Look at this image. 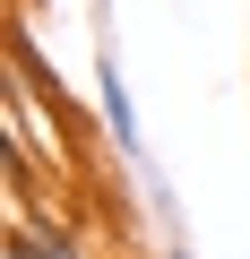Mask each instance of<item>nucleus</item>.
<instances>
[{
	"label": "nucleus",
	"mask_w": 250,
	"mask_h": 259,
	"mask_svg": "<svg viewBox=\"0 0 250 259\" xmlns=\"http://www.w3.org/2000/svg\"><path fill=\"white\" fill-rule=\"evenodd\" d=\"M9 87H26L35 95V112L61 130V139L78 147V130H86V112H78V95H69V78L43 61V44H35V9H18V26H9Z\"/></svg>",
	"instance_id": "f257e3e1"
},
{
	"label": "nucleus",
	"mask_w": 250,
	"mask_h": 259,
	"mask_svg": "<svg viewBox=\"0 0 250 259\" xmlns=\"http://www.w3.org/2000/svg\"><path fill=\"white\" fill-rule=\"evenodd\" d=\"M156 259H198V250H190V242H181V233H173V242H164V250H156Z\"/></svg>",
	"instance_id": "f03ea898"
},
{
	"label": "nucleus",
	"mask_w": 250,
	"mask_h": 259,
	"mask_svg": "<svg viewBox=\"0 0 250 259\" xmlns=\"http://www.w3.org/2000/svg\"><path fill=\"white\" fill-rule=\"evenodd\" d=\"M18 9H43V0H18Z\"/></svg>",
	"instance_id": "7ed1b4c3"
},
{
	"label": "nucleus",
	"mask_w": 250,
	"mask_h": 259,
	"mask_svg": "<svg viewBox=\"0 0 250 259\" xmlns=\"http://www.w3.org/2000/svg\"><path fill=\"white\" fill-rule=\"evenodd\" d=\"M121 259H138V242H130V250H121Z\"/></svg>",
	"instance_id": "20e7f679"
}]
</instances>
